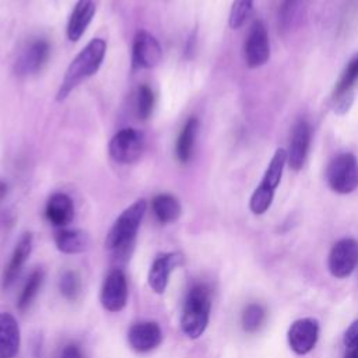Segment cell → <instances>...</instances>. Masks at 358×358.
Instances as JSON below:
<instances>
[{"instance_id":"obj_1","label":"cell","mask_w":358,"mask_h":358,"mask_svg":"<svg viewBox=\"0 0 358 358\" xmlns=\"http://www.w3.org/2000/svg\"><path fill=\"white\" fill-rule=\"evenodd\" d=\"M106 53V43L101 38L91 39L87 46L69 64L63 81L56 94L57 101H64L69 94L84 80L94 76L101 67Z\"/></svg>"},{"instance_id":"obj_2","label":"cell","mask_w":358,"mask_h":358,"mask_svg":"<svg viewBox=\"0 0 358 358\" xmlns=\"http://www.w3.org/2000/svg\"><path fill=\"white\" fill-rule=\"evenodd\" d=\"M211 310V291L203 284H194L185 299L180 327L189 338H199L207 329Z\"/></svg>"},{"instance_id":"obj_3","label":"cell","mask_w":358,"mask_h":358,"mask_svg":"<svg viewBox=\"0 0 358 358\" xmlns=\"http://www.w3.org/2000/svg\"><path fill=\"white\" fill-rule=\"evenodd\" d=\"M145 210H147V203L144 199H140L134 201L131 206H129L116 218L112 228L109 229L105 239L106 249L113 250L116 253L126 252L137 235V231L145 214Z\"/></svg>"},{"instance_id":"obj_4","label":"cell","mask_w":358,"mask_h":358,"mask_svg":"<svg viewBox=\"0 0 358 358\" xmlns=\"http://www.w3.org/2000/svg\"><path fill=\"white\" fill-rule=\"evenodd\" d=\"M285 164H287V151L284 148H277L274 155L271 157V161L268 162V166L259 186L255 189V192L250 196L249 208L253 214L262 215L270 208L274 200V193L281 182Z\"/></svg>"},{"instance_id":"obj_5","label":"cell","mask_w":358,"mask_h":358,"mask_svg":"<svg viewBox=\"0 0 358 358\" xmlns=\"http://www.w3.org/2000/svg\"><path fill=\"white\" fill-rule=\"evenodd\" d=\"M329 187L338 194H350L358 187V161L351 152L334 157L326 169Z\"/></svg>"},{"instance_id":"obj_6","label":"cell","mask_w":358,"mask_h":358,"mask_svg":"<svg viewBox=\"0 0 358 358\" xmlns=\"http://www.w3.org/2000/svg\"><path fill=\"white\" fill-rule=\"evenodd\" d=\"M358 264V241L341 238L330 249L327 268L334 278L350 277Z\"/></svg>"},{"instance_id":"obj_7","label":"cell","mask_w":358,"mask_h":358,"mask_svg":"<svg viewBox=\"0 0 358 358\" xmlns=\"http://www.w3.org/2000/svg\"><path fill=\"white\" fill-rule=\"evenodd\" d=\"M243 57L249 69H257L270 59V42L266 25L262 20H255L243 45Z\"/></svg>"},{"instance_id":"obj_8","label":"cell","mask_w":358,"mask_h":358,"mask_svg":"<svg viewBox=\"0 0 358 358\" xmlns=\"http://www.w3.org/2000/svg\"><path fill=\"white\" fill-rule=\"evenodd\" d=\"M320 326L315 317H299L294 320L287 331L289 348L296 355L309 354L319 340Z\"/></svg>"},{"instance_id":"obj_9","label":"cell","mask_w":358,"mask_h":358,"mask_svg":"<svg viewBox=\"0 0 358 358\" xmlns=\"http://www.w3.org/2000/svg\"><path fill=\"white\" fill-rule=\"evenodd\" d=\"M143 151V136L131 129L126 127L119 130L109 141V155L119 164L136 162Z\"/></svg>"},{"instance_id":"obj_10","label":"cell","mask_w":358,"mask_h":358,"mask_svg":"<svg viewBox=\"0 0 358 358\" xmlns=\"http://www.w3.org/2000/svg\"><path fill=\"white\" fill-rule=\"evenodd\" d=\"M310 138H312L310 124L308 123V120L299 119L292 127L291 141L287 151V162L292 171L298 172L302 169L309 152Z\"/></svg>"},{"instance_id":"obj_11","label":"cell","mask_w":358,"mask_h":358,"mask_svg":"<svg viewBox=\"0 0 358 358\" xmlns=\"http://www.w3.org/2000/svg\"><path fill=\"white\" fill-rule=\"evenodd\" d=\"M127 302V280L122 270H112L101 288V303L108 312H119Z\"/></svg>"},{"instance_id":"obj_12","label":"cell","mask_w":358,"mask_h":358,"mask_svg":"<svg viewBox=\"0 0 358 358\" xmlns=\"http://www.w3.org/2000/svg\"><path fill=\"white\" fill-rule=\"evenodd\" d=\"M162 57L159 42L147 31H138L133 41L131 62L134 69H152Z\"/></svg>"},{"instance_id":"obj_13","label":"cell","mask_w":358,"mask_h":358,"mask_svg":"<svg viewBox=\"0 0 358 358\" xmlns=\"http://www.w3.org/2000/svg\"><path fill=\"white\" fill-rule=\"evenodd\" d=\"M183 263V255L180 252H169L157 256L148 271V285L157 294H162L166 289L171 273Z\"/></svg>"},{"instance_id":"obj_14","label":"cell","mask_w":358,"mask_h":358,"mask_svg":"<svg viewBox=\"0 0 358 358\" xmlns=\"http://www.w3.org/2000/svg\"><path fill=\"white\" fill-rule=\"evenodd\" d=\"M127 340L137 352H148L162 341V331L155 322H140L129 329Z\"/></svg>"},{"instance_id":"obj_15","label":"cell","mask_w":358,"mask_h":358,"mask_svg":"<svg viewBox=\"0 0 358 358\" xmlns=\"http://www.w3.org/2000/svg\"><path fill=\"white\" fill-rule=\"evenodd\" d=\"M50 53V48L48 41L35 39L32 41L27 49L21 53L20 59L15 64V71L18 76H28L38 73L43 64L46 63Z\"/></svg>"},{"instance_id":"obj_16","label":"cell","mask_w":358,"mask_h":358,"mask_svg":"<svg viewBox=\"0 0 358 358\" xmlns=\"http://www.w3.org/2000/svg\"><path fill=\"white\" fill-rule=\"evenodd\" d=\"M95 14L94 0H78L70 14L67 24V38L77 42L85 32Z\"/></svg>"},{"instance_id":"obj_17","label":"cell","mask_w":358,"mask_h":358,"mask_svg":"<svg viewBox=\"0 0 358 358\" xmlns=\"http://www.w3.org/2000/svg\"><path fill=\"white\" fill-rule=\"evenodd\" d=\"M20 350V327L15 317L0 313V358H14Z\"/></svg>"},{"instance_id":"obj_18","label":"cell","mask_w":358,"mask_h":358,"mask_svg":"<svg viewBox=\"0 0 358 358\" xmlns=\"http://www.w3.org/2000/svg\"><path fill=\"white\" fill-rule=\"evenodd\" d=\"M45 215L55 227H66L74 217L73 200L66 193H53L48 199Z\"/></svg>"},{"instance_id":"obj_19","label":"cell","mask_w":358,"mask_h":358,"mask_svg":"<svg viewBox=\"0 0 358 358\" xmlns=\"http://www.w3.org/2000/svg\"><path fill=\"white\" fill-rule=\"evenodd\" d=\"M32 250V235L29 232H25L17 242L14 252L11 255L10 263L4 270L3 274V287L8 288L14 280L17 278V275L20 274L21 268L24 267L27 259L29 257Z\"/></svg>"},{"instance_id":"obj_20","label":"cell","mask_w":358,"mask_h":358,"mask_svg":"<svg viewBox=\"0 0 358 358\" xmlns=\"http://www.w3.org/2000/svg\"><path fill=\"white\" fill-rule=\"evenodd\" d=\"M55 243L63 253H81L90 246V236L81 229H60L55 236Z\"/></svg>"},{"instance_id":"obj_21","label":"cell","mask_w":358,"mask_h":358,"mask_svg":"<svg viewBox=\"0 0 358 358\" xmlns=\"http://www.w3.org/2000/svg\"><path fill=\"white\" fill-rule=\"evenodd\" d=\"M199 131V120L196 117H190L185 126L180 130V134L176 141V158L182 164H187L193 155L194 150V143Z\"/></svg>"},{"instance_id":"obj_22","label":"cell","mask_w":358,"mask_h":358,"mask_svg":"<svg viewBox=\"0 0 358 358\" xmlns=\"http://www.w3.org/2000/svg\"><path fill=\"white\" fill-rule=\"evenodd\" d=\"M152 211L161 224H169L180 217L182 208L178 199L169 193L157 194L152 201Z\"/></svg>"},{"instance_id":"obj_23","label":"cell","mask_w":358,"mask_h":358,"mask_svg":"<svg viewBox=\"0 0 358 358\" xmlns=\"http://www.w3.org/2000/svg\"><path fill=\"white\" fill-rule=\"evenodd\" d=\"M306 0H282L278 8V21L282 29H289L295 25L299 18L301 13L303 11Z\"/></svg>"},{"instance_id":"obj_24","label":"cell","mask_w":358,"mask_h":358,"mask_svg":"<svg viewBox=\"0 0 358 358\" xmlns=\"http://www.w3.org/2000/svg\"><path fill=\"white\" fill-rule=\"evenodd\" d=\"M358 80V55H355L350 62L348 64L344 67L338 81L334 85V90H333V98L337 99L338 96L352 91V87L354 84L357 83Z\"/></svg>"},{"instance_id":"obj_25","label":"cell","mask_w":358,"mask_h":358,"mask_svg":"<svg viewBox=\"0 0 358 358\" xmlns=\"http://www.w3.org/2000/svg\"><path fill=\"white\" fill-rule=\"evenodd\" d=\"M42 282H43V271L41 268L34 270L29 274V277H28V280H27V282H25V285H24V288L20 294V298H18V302H17L20 310H25L31 306V303L35 299Z\"/></svg>"},{"instance_id":"obj_26","label":"cell","mask_w":358,"mask_h":358,"mask_svg":"<svg viewBox=\"0 0 358 358\" xmlns=\"http://www.w3.org/2000/svg\"><path fill=\"white\" fill-rule=\"evenodd\" d=\"M266 322V309L260 303H249L241 317L242 329L246 333H256L263 327Z\"/></svg>"},{"instance_id":"obj_27","label":"cell","mask_w":358,"mask_h":358,"mask_svg":"<svg viewBox=\"0 0 358 358\" xmlns=\"http://www.w3.org/2000/svg\"><path fill=\"white\" fill-rule=\"evenodd\" d=\"M154 92L148 85H140L136 92V113L140 120H147L154 109Z\"/></svg>"},{"instance_id":"obj_28","label":"cell","mask_w":358,"mask_h":358,"mask_svg":"<svg viewBox=\"0 0 358 358\" xmlns=\"http://www.w3.org/2000/svg\"><path fill=\"white\" fill-rule=\"evenodd\" d=\"M252 10H253V0H234L229 11V18H228L229 27L232 29L241 28L249 18Z\"/></svg>"},{"instance_id":"obj_29","label":"cell","mask_w":358,"mask_h":358,"mask_svg":"<svg viewBox=\"0 0 358 358\" xmlns=\"http://www.w3.org/2000/svg\"><path fill=\"white\" fill-rule=\"evenodd\" d=\"M60 292L69 301H76L81 295V278L76 271H66L59 282Z\"/></svg>"},{"instance_id":"obj_30","label":"cell","mask_w":358,"mask_h":358,"mask_svg":"<svg viewBox=\"0 0 358 358\" xmlns=\"http://www.w3.org/2000/svg\"><path fill=\"white\" fill-rule=\"evenodd\" d=\"M343 344L345 347L344 358H358V319L344 331Z\"/></svg>"},{"instance_id":"obj_31","label":"cell","mask_w":358,"mask_h":358,"mask_svg":"<svg viewBox=\"0 0 358 358\" xmlns=\"http://www.w3.org/2000/svg\"><path fill=\"white\" fill-rule=\"evenodd\" d=\"M334 101H336V103H334V110H336V113L344 115V113L350 109V106H351V103H352V101H354L352 91H350V92H347V94L338 96V98L334 99Z\"/></svg>"},{"instance_id":"obj_32","label":"cell","mask_w":358,"mask_h":358,"mask_svg":"<svg viewBox=\"0 0 358 358\" xmlns=\"http://www.w3.org/2000/svg\"><path fill=\"white\" fill-rule=\"evenodd\" d=\"M60 358H84V355L76 344H69L63 348Z\"/></svg>"},{"instance_id":"obj_33","label":"cell","mask_w":358,"mask_h":358,"mask_svg":"<svg viewBox=\"0 0 358 358\" xmlns=\"http://www.w3.org/2000/svg\"><path fill=\"white\" fill-rule=\"evenodd\" d=\"M7 190H8V187H7V185L4 183V182H1L0 180V201L6 197V194H7Z\"/></svg>"}]
</instances>
